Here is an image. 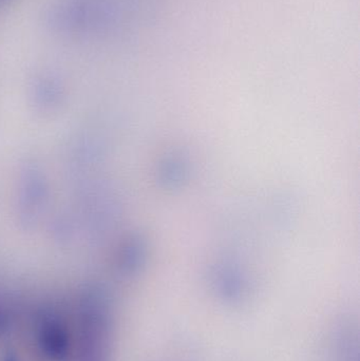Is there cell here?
<instances>
[{
    "label": "cell",
    "mask_w": 360,
    "mask_h": 361,
    "mask_svg": "<svg viewBox=\"0 0 360 361\" xmlns=\"http://www.w3.org/2000/svg\"><path fill=\"white\" fill-rule=\"evenodd\" d=\"M37 343L48 360L63 361L69 356L71 338L63 322L54 317L42 320L38 328Z\"/></svg>",
    "instance_id": "cell-1"
},
{
    "label": "cell",
    "mask_w": 360,
    "mask_h": 361,
    "mask_svg": "<svg viewBox=\"0 0 360 361\" xmlns=\"http://www.w3.org/2000/svg\"><path fill=\"white\" fill-rule=\"evenodd\" d=\"M4 361H18L17 360V358L15 357L14 355H12V354H8V356H6V360Z\"/></svg>",
    "instance_id": "cell-2"
}]
</instances>
